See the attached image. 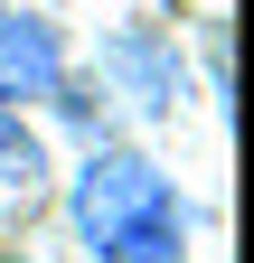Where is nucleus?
I'll use <instances>...</instances> for the list:
<instances>
[{
    "instance_id": "f257e3e1",
    "label": "nucleus",
    "mask_w": 254,
    "mask_h": 263,
    "mask_svg": "<svg viewBox=\"0 0 254 263\" xmlns=\"http://www.w3.org/2000/svg\"><path fill=\"white\" fill-rule=\"evenodd\" d=\"M66 216H76V245L94 263H179V235H188V207L160 160L141 151H113L94 141L66 179Z\"/></svg>"
},
{
    "instance_id": "f03ea898",
    "label": "nucleus",
    "mask_w": 254,
    "mask_h": 263,
    "mask_svg": "<svg viewBox=\"0 0 254 263\" xmlns=\"http://www.w3.org/2000/svg\"><path fill=\"white\" fill-rule=\"evenodd\" d=\"M57 85H66V38L38 10L0 0V104H47Z\"/></svg>"
},
{
    "instance_id": "7ed1b4c3",
    "label": "nucleus",
    "mask_w": 254,
    "mask_h": 263,
    "mask_svg": "<svg viewBox=\"0 0 254 263\" xmlns=\"http://www.w3.org/2000/svg\"><path fill=\"white\" fill-rule=\"evenodd\" d=\"M104 76L132 94L141 113H170L179 104V47L160 38V28H113L104 38Z\"/></svg>"
},
{
    "instance_id": "20e7f679",
    "label": "nucleus",
    "mask_w": 254,
    "mask_h": 263,
    "mask_svg": "<svg viewBox=\"0 0 254 263\" xmlns=\"http://www.w3.org/2000/svg\"><path fill=\"white\" fill-rule=\"evenodd\" d=\"M0 179L10 188H38L47 179V151H38V132L19 122V104H0Z\"/></svg>"
}]
</instances>
